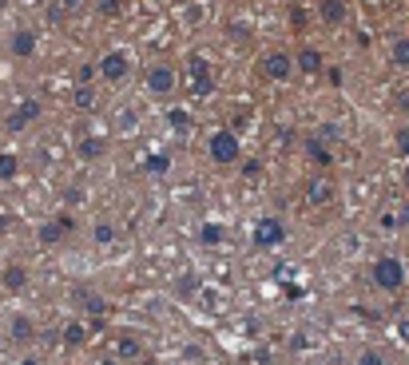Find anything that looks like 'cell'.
<instances>
[{
    "label": "cell",
    "instance_id": "8992f818",
    "mask_svg": "<svg viewBox=\"0 0 409 365\" xmlns=\"http://www.w3.org/2000/svg\"><path fill=\"white\" fill-rule=\"evenodd\" d=\"M96 72L108 80V84H124L127 76H131V52L127 48H108L103 56H99Z\"/></svg>",
    "mask_w": 409,
    "mask_h": 365
},
{
    "label": "cell",
    "instance_id": "603a6c76",
    "mask_svg": "<svg viewBox=\"0 0 409 365\" xmlns=\"http://www.w3.org/2000/svg\"><path fill=\"white\" fill-rule=\"evenodd\" d=\"M20 175V155L16 151H0V182H13Z\"/></svg>",
    "mask_w": 409,
    "mask_h": 365
},
{
    "label": "cell",
    "instance_id": "484cf974",
    "mask_svg": "<svg viewBox=\"0 0 409 365\" xmlns=\"http://www.w3.org/2000/svg\"><path fill=\"white\" fill-rule=\"evenodd\" d=\"M389 64L394 68H409V36H397L389 44Z\"/></svg>",
    "mask_w": 409,
    "mask_h": 365
},
{
    "label": "cell",
    "instance_id": "30bf717a",
    "mask_svg": "<svg viewBox=\"0 0 409 365\" xmlns=\"http://www.w3.org/2000/svg\"><path fill=\"white\" fill-rule=\"evenodd\" d=\"M87 338H92V326H87L84 317H68L60 329V341H64V350H84Z\"/></svg>",
    "mask_w": 409,
    "mask_h": 365
},
{
    "label": "cell",
    "instance_id": "ac0fdd59",
    "mask_svg": "<svg viewBox=\"0 0 409 365\" xmlns=\"http://www.w3.org/2000/svg\"><path fill=\"white\" fill-rule=\"evenodd\" d=\"M306 159H310L314 167H330L334 163V151H330V143H322V139H306Z\"/></svg>",
    "mask_w": 409,
    "mask_h": 365
},
{
    "label": "cell",
    "instance_id": "d4e9b609",
    "mask_svg": "<svg viewBox=\"0 0 409 365\" xmlns=\"http://www.w3.org/2000/svg\"><path fill=\"white\" fill-rule=\"evenodd\" d=\"M143 171H148V175H167V171H171V155H167V151H151V155L143 159Z\"/></svg>",
    "mask_w": 409,
    "mask_h": 365
},
{
    "label": "cell",
    "instance_id": "ab89813d",
    "mask_svg": "<svg viewBox=\"0 0 409 365\" xmlns=\"http://www.w3.org/2000/svg\"><path fill=\"white\" fill-rule=\"evenodd\" d=\"M60 4H64V8H76V4H80V0H60Z\"/></svg>",
    "mask_w": 409,
    "mask_h": 365
},
{
    "label": "cell",
    "instance_id": "4316f807",
    "mask_svg": "<svg viewBox=\"0 0 409 365\" xmlns=\"http://www.w3.org/2000/svg\"><path fill=\"white\" fill-rule=\"evenodd\" d=\"M103 151H108V139H103V135H92V139H84V143H80V159H87V163H92V159H99Z\"/></svg>",
    "mask_w": 409,
    "mask_h": 365
},
{
    "label": "cell",
    "instance_id": "7bdbcfd3",
    "mask_svg": "<svg viewBox=\"0 0 409 365\" xmlns=\"http://www.w3.org/2000/svg\"><path fill=\"white\" fill-rule=\"evenodd\" d=\"M120 4H131V0H120Z\"/></svg>",
    "mask_w": 409,
    "mask_h": 365
},
{
    "label": "cell",
    "instance_id": "277c9868",
    "mask_svg": "<svg viewBox=\"0 0 409 365\" xmlns=\"http://www.w3.org/2000/svg\"><path fill=\"white\" fill-rule=\"evenodd\" d=\"M175 87H179V72H175L171 64H151L148 72H143V92H148L151 99L175 96Z\"/></svg>",
    "mask_w": 409,
    "mask_h": 365
},
{
    "label": "cell",
    "instance_id": "d6986e66",
    "mask_svg": "<svg viewBox=\"0 0 409 365\" xmlns=\"http://www.w3.org/2000/svg\"><path fill=\"white\" fill-rule=\"evenodd\" d=\"M378 227H382L385 234H394V231H401V227H409V203H401L397 210H385L382 219H378Z\"/></svg>",
    "mask_w": 409,
    "mask_h": 365
},
{
    "label": "cell",
    "instance_id": "1f68e13d",
    "mask_svg": "<svg viewBox=\"0 0 409 365\" xmlns=\"http://www.w3.org/2000/svg\"><path fill=\"white\" fill-rule=\"evenodd\" d=\"M394 147H397V155H401V159H409V127H397Z\"/></svg>",
    "mask_w": 409,
    "mask_h": 365
},
{
    "label": "cell",
    "instance_id": "7402d4cb",
    "mask_svg": "<svg viewBox=\"0 0 409 365\" xmlns=\"http://www.w3.org/2000/svg\"><path fill=\"white\" fill-rule=\"evenodd\" d=\"M223 238H227L223 222H203V227H199V243H203V246H219Z\"/></svg>",
    "mask_w": 409,
    "mask_h": 365
},
{
    "label": "cell",
    "instance_id": "e575fe53",
    "mask_svg": "<svg viewBox=\"0 0 409 365\" xmlns=\"http://www.w3.org/2000/svg\"><path fill=\"white\" fill-rule=\"evenodd\" d=\"M96 8L103 16H120V13H124V4H120V0H96Z\"/></svg>",
    "mask_w": 409,
    "mask_h": 365
},
{
    "label": "cell",
    "instance_id": "d590c367",
    "mask_svg": "<svg viewBox=\"0 0 409 365\" xmlns=\"http://www.w3.org/2000/svg\"><path fill=\"white\" fill-rule=\"evenodd\" d=\"M394 334H397V338H401V341H406V345H409V317H397Z\"/></svg>",
    "mask_w": 409,
    "mask_h": 365
},
{
    "label": "cell",
    "instance_id": "f546056e",
    "mask_svg": "<svg viewBox=\"0 0 409 365\" xmlns=\"http://www.w3.org/2000/svg\"><path fill=\"white\" fill-rule=\"evenodd\" d=\"M314 139H322V143H338V139H342V127H338V123H322V127L314 131Z\"/></svg>",
    "mask_w": 409,
    "mask_h": 365
},
{
    "label": "cell",
    "instance_id": "ffe728a7",
    "mask_svg": "<svg viewBox=\"0 0 409 365\" xmlns=\"http://www.w3.org/2000/svg\"><path fill=\"white\" fill-rule=\"evenodd\" d=\"M115 238H120V227H115L112 219H99L96 227H92V243L96 246H112Z\"/></svg>",
    "mask_w": 409,
    "mask_h": 365
},
{
    "label": "cell",
    "instance_id": "f1b7e54d",
    "mask_svg": "<svg viewBox=\"0 0 409 365\" xmlns=\"http://www.w3.org/2000/svg\"><path fill=\"white\" fill-rule=\"evenodd\" d=\"M175 290H179V298H195V290H199V274H183V278L175 282Z\"/></svg>",
    "mask_w": 409,
    "mask_h": 365
},
{
    "label": "cell",
    "instance_id": "74e56055",
    "mask_svg": "<svg viewBox=\"0 0 409 365\" xmlns=\"http://www.w3.org/2000/svg\"><path fill=\"white\" fill-rule=\"evenodd\" d=\"M199 16H203V8H199V4H195V8H187V13H183V20H187V24H195Z\"/></svg>",
    "mask_w": 409,
    "mask_h": 365
},
{
    "label": "cell",
    "instance_id": "ba28073f",
    "mask_svg": "<svg viewBox=\"0 0 409 365\" xmlns=\"http://www.w3.org/2000/svg\"><path fill=\"white\" fill-rule=\"evenodd\" d=\"M40 111H44V103L28 96V99H20V103L13 108V115L4 120V127H8V131H24L28 123H36V120H40Z\"/></svg>",
    "mask_w": 409,
    "mask_h": 365
},
{
    "label": "cell",
    "instance_id": "8fae6325",
    "mask_svg": "<svg viewBox=\"0 0 409 365\" xmlns=\"http://www.w3.org/2000/svg\"><path fill=\"white\" fill-rule=\"evenodd\" d=\"M36 44H40L36 28H16L13 40H8V48H13L16 60H28V56H36Z\"/></svg>",
    "mask_w": 409,
    "mask_h": 365
},
{
    "label": "cell",
    "instance_id": "9c48e42d",
    "mask_svg": "<svg viewBox=\"0 0 409 365\" xmlns=\"http://www.w3.org/2000/svg\"><path fill=\"white\" fill-rule=\"evenodd\" d=\"M72 227H76L72 215H56V219H48V222H40V227H36V243L40 246H56L64 234L72 231Z\"/></svg>",
    "mask_w": 409,
    "mask_h": 365
},
{
    "label": "cell",
    "instance_id": "6da1fadb",
    "mask_svg": "<svg viewBox=\"0 0 409 365\" xmlns=\"http://www.w3.org/2000/svg\"><path fill=\"white\" fill-rule=\"evenodd\" d=\"M183 92L191 99H207L215 92V64L203 52H191L183 60Z\"/></svg>",
    "mask_w": 409,
    "mask_h": 365
},
{
    "label": "cell",
    "instance_id": "5b68a950",
    "mask_svg": "<svg viewBox=\"0 0 409 365\" xmlns=\"http://www.w3.org/2000/svg\"><path fill=\"white\" fill-rule=\"evenodd\" d=\"M250 243L259 246V250H278V246L286 243V222L274 219V215L254 219V227H250Z\"/></svg>",
    "mask_w": 409,
    "mask_h": 365
},
{
    "label": "cell",
    "instance_id": "2e32d148",
    "mask_svg": "<svg viewBox=\"0 0 409 365\" xmlns=\"http://www.w3.org/2000/svg\"><path fill=\"white\" fill-rule=\"evenodd\" d=\"M322 64H326V56L318 48H302L294 56V72H302V76H318L322 72Z\"/></svg>",
    "mask_w": 409,
    "mask_h": 365
},
{
    "label": "cell",
    "instance_id": "836d02e7",
    "mask_svg": "<svg viewBox=\"0 0 409 365\" xmlns=\"http://www.w3.org/2000/svg\"><path fill=\"white\" fill-rule=\"evenodd\" d=\"M354 365H385V357H382V350H361Z\"/></svg>",
    "mask_w": 409,
    "mask_h": 365
},
{
    "label": "cell",
    "instance_id": "44dd1931",
    "mask_svg": "<svg viewBox=\"0 0 409 365\" xmlns=\"http://www.w3.org/2000/svg\"><path fill=\"white\" fill-rule=\"evenodd\" d=\"M32 334H36V329H32V322H28L24 314H16L13 322H8V338L20 341V345H24V341H32Z\"/></svg>",
    "mask_w": 409,
    "mask_h": 365
},
{
    "label": "cell",
    "instance_id": "3957f363",
    "mask_svg": "<svg viewBox=\"0 0 409 365\" xmlns=\"http://www.w3.org/2000/svg\"><path fill=\"white\" fill-rule=\"evenodd\" d=\"M207 155H211L219 167L238 163V159H243V139H238V131H231V127H215L211 139H207Z\"/></svg>",
    "mask_w": 409,
    "mask_h": 365
},
{
    "label": "cell",
    "instance_id": "4dcf8cb0",
    "mask_svg": "<svg viewBox=\"0 0 409 365\" xmlns=\"http://www.w3.org/2000/svg\"><path fill=\"white\" fill-rule=\"evenodd\" d=\"M310 345H314V341H310V334H306V329H298V334H290V350H294V353H306Z\"/></svg>",
    "mask_w": 409,
    "mask_h": 365
},
{
    "label": "cell",
    "instance_id": "7a4b0ae2",
    "mask_svg": "<svg viewBox=\"0 0 409 365\" xmlns=\"http://www.w3.org/2000/svg\"><path fill=\"white\" fill-rule=\"evenodd\" d=\"M370 282L382 294H401V290H406V282H409V266L397 255H382L370 266Z\"/></svg>",
    "mask_w": 409,
    "mask_h": 365
},
{
    "label": "cell",
    "instance_id": "8d00e7d4",
    "mask_svg": "<svg viewBox=\"0 0 409 365\" xmlns=\"http://www.w3.org/2000/svg\"><path fill=\"white\" fill-rule=\"evenodd\" d=\"M92 76H99L96 64H84V68H80V84H92Z\"/></svg>",
    "mask_w": 409,
    "mask_h": 365
},
{
    "label": "cell",
    "instance_id": "60d3db41",
    "mask_svg": "<svg viewBox=\"0 0 409 365\" xmlns=\"http://www.w3.org/2000/svg\"><path fill=\"white\" fill-rule=\"evenodd\" d=\"M20 365H40V362H36V357H24V362H20Z\"/></svg>",
    "mask_w": 409,
    "mask_h": 365
},
{
    "label": "cell",
    "instance_id": "83f0119b",
    "mask_svg": "<svg viewBox=\"0 0 409 365\" xmlns=\"http://www.w3.org/2000/svg\"><path fill=\"white\" fill-rule=\"evenodd\" d=\"M72 103H76L80 111H92V108H96V87H92V84H80V87L72 92Z\"/></svg>",
    "mask_w": 409,
    "mask_h": 365
},
{
    "label": "cell",
    "instance_id": "5bb4252c",
    "mask_svg": "<svg viewBox=\"0 0 409 365\" xmlns=\"http://www.w3.org/2000/svg\"><path fill=\"white\" fill-rule=\"evenodd\" d=\"M0 286L8 294H20V290H28V270L20 266V262H8V266L0 270Z\"/></svg>",
    "mask_w": 409,
    "mask_h": 365
},
{
    "label": "cell",
    "instance_id": "7c38bea8",
    "mask_svg": "<svg viewBox=\"0 0 409 365\" xmlns=\"http://www.w3.org/2000/svg\"><path fill=\"white\" fill-rule=\"evenodd\" d=\"M112 357L115 362H139V357H143V341H139L136 334H120V338L112 341Z\"/></svg>",
    "mask_w": 409,
    "mask_h": 365
},
{
    "label": "cell",
    "instance_id": "9a60e30c",
    "mask_svg": "<svg viewBox=\"0 0 409 365\" xmlns=\"http://www.w3.org/2000/svg\"><path fill=\"white\" fill-rule=\"evenodd\" d=\"M334 182L330 179H314L310 187H306V203H310V207H330V203H334Z\"/></svg>",
    "mask_w": 409,
    "mask_h": 365
},
{
    "label": "cell",
    "instance_id": "e0dca14e",
    "mask_svg": "<svg viewBox=\"0 0 409 365\" xmlns=\"http://www.w3.org/2000/svg\"><path fill=\"white\" fill-rule=\"evenodd\" d=\"M163 120H167V127H171L175 135H187L191 127H195V115H191V108H179V103H171Z\"/></svg>",
    "mask_w": 409,
    "mask_h": 365
},
{
    "label": "cell",
    "instance_id": "cb8c5ba5",
    "mask_svg": "<svg viewBox=\"0 0 409 365\" xmlns=\"http://www.w3.org/2000/svg\"><path fill=\"white\" fill-rule=\"evenodd\" d=\"M115 127H120L124 135H131V131L139 127V111L131 108V103H124V108L115 111Z\"/></svg>",
    "mask_w": 409,
    "mask_h": 365
},
{
    "label": "cell",
    "instance_id": "d6a6232c",
    "mask_svg": "<svg viewBox=\"0 0 409 365\" xmlns=\"http://www.w3.org/2000/svg\"><path fill=\"white\" fill-rule=\"evenodd\" d=\"M183 357H187V362H207V353H203V345H199V341H187V345H183Z\"/></svg>",
    "mask_w": 409,
    "mask_h": 365
},
{
    "label": "cell",
    "instance_id": "52a82bcc",
    "mask_svg": "<svg viewBox=\"0 0 409 365\" xmlns=\"http://www.w3.org/2000/svg\"><path fill=\"white\" fill-rule=\"evenodd\" d=\"M262 76L286 84V80L294 76V56H290V52H266V56H262Z\"/></svg>",
    "mask_w": 409,
    "mask_h": 365
},
{
    "label": "cell",
    "instance_id": "4fadbf2b",
    "mask_svg": "<svg viewBox=\"0 0 409 365\" xmlns=\"http://www.w3.org/2000/svg\"><path fill=\"white\" fill-rule=\"evenodd\" d=\"M318 16H322V24L330 28H342L350 16V4L346 0H318Z\"/></svg>",
    "mask_w": 409,
    "mask_h": 365
},
{
    "label": "cell",
    "instance_id": "f35d334b",
    "mask_svg": "<svg viewBox=\"0 0 409 365\" xmlns=\"http://www.w3.org/2000/svg\"><path fill=\"white\" fill-rule=\"evenodd\" d=\"M401 182H406V191H409V159H406V171H401Z\"/></svg>",
    "mask_w": 409,
    "mask_h": 365
},
{
    "label": "cell",
    "instance_id": "b9f144b4",
    "mask_svg": "<svg viewBox=\"0 0 409 365\" xmlns=\"http://www.w3.org/2000/svg\"><path fill=\"white\" fill-rule=\"evenodd\" d=\"M4 4H8V0H0V8H4Z\"/></svg>",
    "mask_w": 409,
    "mask_h": 365
}]
</instances>
